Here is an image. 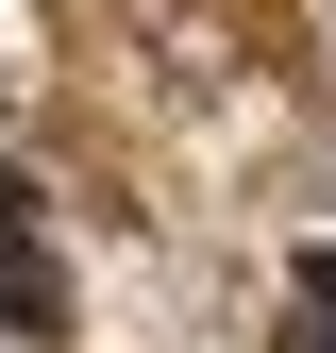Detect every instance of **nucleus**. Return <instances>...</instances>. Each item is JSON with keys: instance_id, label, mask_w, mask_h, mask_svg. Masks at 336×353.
Wrapping results in <instances>:
<instances>
[{"instance_id": "obj_1", "label": "nucleus", "mask_w": 336, "mask_h": 353, "mask_svg": "<svg viewBox=\"0 0 336 353\" xmlns=\"http://www.w3.org/2000/svg\"><path fill=\"white\" fill-rule=\"evenodd\" d=\"M0 320H17V336H67V270L34 252V219H17V202H0Z\"/></svg>"}]
</instances>
